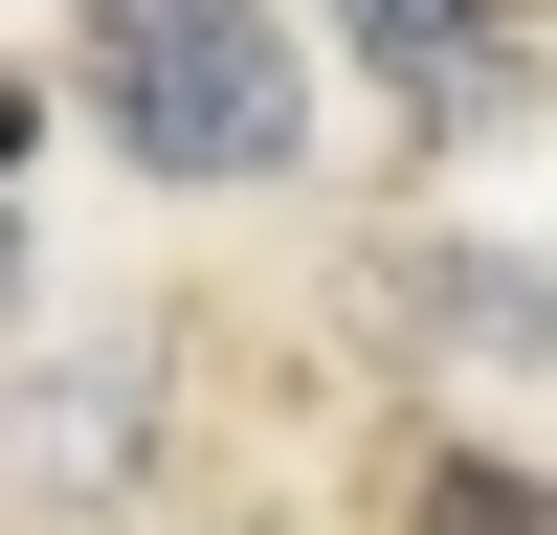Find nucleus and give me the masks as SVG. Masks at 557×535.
Listing matches in <instances>:
<instances>
[{
  "mask_svg": "<svg viewBox=\"0 0 557 535\" xmlns=\"http://www.w3.org/2000/svg\"><path fill=\"white\" fill-rule=\"evenodd\" d=\"M401 535H557V490H535V469H491V446H446V469L401 490Z\"/></svg>",
  "mask_w": 557,
  "mask_h": 535,
  "instance_id": "3",
  "label": "nucleus"
},
{
  "mask_svg": "<svg viewBox=\"0 0 557 535\" xmlns=\"http://www.w3.org/2000/svg\"><path fill=\"white\" fill-rule=\"evenodd\" d=\"M67 67H89V112H112L157 178H290V134H312L268 0H89Z\"/></svg>",
  "mask_w": 557,
  "mask_h": 535,
  "instance_id": "1",
  "label": "nucleus"
},
{
  "mask_svg": "<svg viewBox=\"0 0 557 535\" xmlns=\"http://www.w3.org/2000/svg\"><path fill=\"white\" fill-rule=\"evenodd\" d=\"M424 312H469V357H557V268H424Z\"/></svg>",
  "mask_w": 557,
  "mask_h": 535,
  "instance_id": "4",
  "label": "nucleus"
},
{
  "mask_svg": "<svg viewBox=\"0 0 557 535\" xmlns=\"http://www.w3.org/2000/svg\"><path fill=\"white\" fill-rule=\"evenodd\" d=\"M335 45L401 89V134H446V157L535 112V23H513V0H335Z\"/></svg>",
  "mask_w": 557,
  "mask_h": 535,
  "instance_id": "2",
  "label": "nucleus"
}]
</instances>
